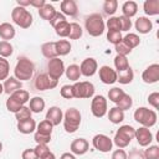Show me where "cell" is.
Instances as JSON below:
<instances>
[{"instance_id": "obj_1", "label": "cell", "mask_w": 159, "mask_h": 159, "mask_svg": "<svg viewBox=\"0 0 159 159\" xmlns=\"http://www.w3.org/2000/svg\"><path fill=\"white\" fill-rule=\"evenodd\" d=\"M34 72H35L34 62L26 56H19L16 66L14 68V77L16 80H19L20 82L29 81L32 78Z\"/></svg>"}, {"instance_id": "obj_2", "label": "cell", "mask_w": 159, "mask_h": 159, "mask_svg": "<svg viewBox=\"0 0 159 159\" xmlns=\"http://www.w3.org/2000/svg\"><path fill=\"white\" fill-rule=\"evenodd\" d=\"M84 27H86L88 35H91L93 37H98V36H101L104 32L106 24H104V20H103L101 14L93 12V14H89L86 17Z\"/></svg>"}, {"instance_id": "obj_3", "label": "cell", "mask_w": 159, "mask_h": 159, "mask_svg": "<svg viewBox=\"0 0 159 159\" xmlns=\"http://www.w3.org/2000/svg\"><path fill=\"white\" fill-rule=\"evenodd\" d=\"M29 101H30V93L21 88V89H17V91H15L14 93H11L9 96V98L6 99L5 106H6V109L9 112H12L15 114Z\"/></svg>"}, {"instance_id": "obj_4", "label": "cell", "mask_w": 159, "mask_h": 159, "mask_svg": "<svg viewBox=\"0 0 159 159\" xmlns=\"http://www.w3.org/2000/svg\"><path fill=\"white\" fill-rule=\"evenodd\" d=\"M81 120H82V116H81V112L75 108V107H71L68 108L65 113H63V128L67 133H75L80 125H81Z\"/></svg>"}, {"instance_id": "obj_5", "label": "cell", "mask_w": 159, "mask_h": 159, "mask_svg": "<svg viewBox=\"0 0 159 159\" xmlns=\"http://www.w3.org/2000/svg\"><path fill=\"white\" fill-rule=\"evenodd\" d=\"M134 137H135V129L129 124H124V125H120L119 129L116 132L112 142L118 148L123 149L129 145V143L132 142V139H134Z\"/></svg>"}, {"instance_id": "obj_6", "label": "cell", "mask_w": 159, "mask_h": 159, "mask_svg": "<svg viewBox=\"0 0 159 159\" xmlns=\"http://www.w3.org/2000/svg\"><path fill=\"white\" fill-rule=\"evenodd\" d=\"M134 120L137 123H139L142 127H145V128H150L153 125H155L157 123V119H158V116H157V112L153 111V109H149L147 107H139L134 111Z\"/></svg>"}, {"instance_id": "obj_7", "label": "cell", "mask_w": 159, "mask_h": 159, "mask_svg": "<svg viewBox=\"0 0 159 159\" xmlns=\"http://www.w3.org/2000/svg\"><path fill=\"white\" fill-rule=\"evenodd\" d=\"M11 19H12L14 24L20 26L21 29H29L32 25V21H34L32 14L26 7H21V6H17V5L11 11Z\"/></svg>"}, {"instance_id": "obj_8", "label": "cell", "mask_w": 159, "mask_h": 159, "mask_svg": "<svg viewBox=\"0 0 159 159\" xmlns=\"http://www.w3.org/2000/svg\"><path fill=\"white\" fill-rule=\"evenodd\" d=\"M75 98H92L94 96V86L89 81H80L72 84Z\"/></svg>"}, {"instance_id": "obj_9", "label": "cell", "mask_w": 159, "mask_h": 159, "mask_svg": "<svg viewBox=\"0 0 159 159\" xmlns=\"http://www.w3.org/2000/svg\"><path fill=\"white\" fill-rule=\"evenodd\" d=\"M58 81L51 78L47 73H39L34 80V88L36 91H47L53 89L57 86Z\"/></svg>"}, {"instance_id": "obj_10", "label": "cell", "mask_w": 159, "mask_h": 159, "mask_svg": "<svg viewBox=\"0 0 159 159\" xmlns=\"http://www.w3.org/2000/svg\"><path fill=\"white\" fill-rule=\"evenodd\" d=\"M107 99L102 94L93 96L92 102H91V112L96 118H102L107 114Z\"/></svg>"}, {"instance_id": "obj_11", "label": "cell", "mask_w": 159, "mask_h": 159, "mask_svg": "<svg viewBox=\"0 0 159 159\" xmlns=\"http://www.w3.org/2000/svg\"><path fill=\"white\" fill-rule=\"evenodd\" d=\"M65 63L60 57L51 58L47 62V75L53 80H60V77L65 73Z\"/></svg>"}, {"instance_id": "obj_12", "label": "cell", "mask_w": 159, "mask_h": 159, "mask_svg": "<svg viewBox=\"0 0 159 159\" xmlns=\"http://www.w3.org/2000/svg\"><path fill=\"white\" fill-rule=\"evenodd\" d=\"M92 145L96 150L102 152V153H108L113 148V142L112 139L106 135V134H96L92 138Z\"/></svg>"}, {"instance_id": "obj_13", "label": "cell", "mask_w": 159, "mask_h": 159, "mask_svg": "<svg viewBox=\"0 0 159 159\" xmlns=\"http://www.w3.org/2000/svg\"><path fill=\"white\" fill-rule=\"evenodd\" d=\"M97 70H98V63L93 57L84 58L80 65L81 76H84V77H92L97 72Z\"/></svg>"}, {"instance_id": "obj_14", "label": "cell", "mask_w": 159, "mask_h": 159, "mask_svg": "<svg viewBox=\"0 0 159 159\" xmlns=\"http://www.w3.org/2000/svg\"><path fill=\"white\" fill-rule=\"evenodd\" d=\"M142 80L145 83L153 84L159 81V65L158 63H152L149 65L142 73Z\"/></svg>"}, {"instance_id": "obj_15", "label": "cell", "mask_w": 159, "mask_h": 159, "mask_svg": "<svg viewBox=\"0 0 159 159\" xmlns=\"http://www.w3.org/2000/svg\"><path fill=\"white\" fill-rule=\"evenodd\" d=\"M99 72V80L104 83V84H113L114 82H117V71L113 70L111 66H102L98 70Z\"/></svg>"}, {"instance_id": "obj_16", "label": "cell", "mask_w": 159, "mask_h": 159, "mask_svg": "<svg viewBox=\"0 0 159 159\" xmlns=\"http://www.w3.org/2000/svg\"><path fill=\"white\" fill-rule=\"evenodd\" d=\"M140 147H148L153 142V134L149 128L145 127H139L135 129V137H134Z\"/></svg>"}, {"instance_id": "obj_17", "label": "cell", "mask_w": 159, "mask_h": 159, "mask_svg": "<svg viewBox=\"0 0 159 159\" xmlns=\"http://www.w3.org/2000/svg\"><path fill=\"white\" fill-rule=\"evenodd\" d=\"M45 119L48 120L53 127H55V125H58V124L62 122V119H63V112H62V109H61L60 107L52 106V107H50V108L47 109Z\"/></svg>"}, {"instance_id": "obj_18", "label": "cell", "mask_w": 159, "mask_h": 159, "mask_svg": "<svg viewBox=\"0 0 159 159\" xmlns=\"http://www.w3.org/2000/svg\"><path fill=\"white\" fill-rule=\"evenodd\" d=\"M88 148H89V144H88L87 139H84V138H76L75 140H72V143L70 145L71 153L76 154V155L86 154L88 152Z\"/></svg>"}, {"instance_id": "obj_19", "label": "cell", "mask_w": 159, "mask_h": 159, "mask_svg": "<svg viewBox=\"0 0 159 159\" xmlns=\"http://www.w3.org/2000/svg\"><path fill=\"white\" fill-rule=\"evenodd\" d=\"M60 9H61V14L75 17L78 12V6L76 4L75 0H63L60 4Z\"/></svg>"}, {"instance_id": "obj_20", "label": "cell", "mask_w": 159, "mask_h": 159, "mask_svg": "<svg viewBox=\"0 0 159 159\" xmlns=\"http://www.w3.org/2000/svg\"><path fill=\"white\" fill-rule=\"evenodd\" d=\"M134 27H135V30H137L139 34L145 35V34H149V32L152 31L153 24H152V21H150L148 17H145V16H139V17L135 20V22H134Z\"/></svg>"}, {"instance_id": "obj_21", "label": "cell", "mask_w": 159, "mask_h": 159, "mask_svg": "<svg viewBox=\"0 0 159 159\" xmlns=\"http://www.w3.org/2000/svg\"><path fill=\"white\" fill-rule=\"evenodd\" d=\"M2 86H4V93H6V94L10 96V94L14 93L15 91L22 88V82H20V81L16 80L15 77H7V78L4 81Z\"/></svg>"}, {"instance_id": "obj_22", "label": "cell", "mask_w": 159, "mask_h": 159, "mask_svg": "<svg viewBox=\"0 0 159 159\" xmlns=\"http://www.w3.org/2000/svg\"><path fill=\"white\" fill-rule=\"evenodd\" d=\"M36 120L32 119V118H29V119H25V120H20L17 122V130L22 134H30V133H34L36 130Z\"/></svg>"}, {"instance_id": "obj_23", "label": "cell", "mask_w": 159, "mask_h": 159, "mask_svg": "<svg viewBox=\"0 0 159 159\" xmlns=\"http://www.w3.org/2000/svg\"><path fill=\"white\" fill-rule=\"evenodd\" d=\"M15 34H16L15 27L10 22H2V24H0V37L2 39V41L12 40L15 37Z\"/></svg>"}, {"instance_id": "obj_24", "label": "cell", "mask_w": 159, "mask_h": 159, "mask_svg": "<svg viewBox=\"0 0 159 159\" xmlns=\"http://www.w3.org/2000/svg\"><path fill=\"white\" fill-rule=\"evenodd\" d=\"M41 53L47 60L58 57L57 56V52H56V48H55V41H48V42L42 43V46H41Z\"/></svg>"}, {"instance_id": "obj_25", "label": "cell", "mask_w": 159, "mask_h": 159, "mask_svg": "<svg viewBox=\"0 0 159 159\" xmlns=\"http://www.w3.org/2000/svg\"><path fill=\"white\" fill-rule=\"evenodd\" d=\"M30 104H29V108L32 113H41L43 109H45V99L42 97H39V96H35L32 98H30Z\"/></svg>"}, {"instance_id": "obj_26", "label": "cell", "mask_w": 159, "mask_h": 159, "mask_svg": "<svg viewBox=\"0 0 159 159\" xmlns=\"http://www.w3.org/2000/svg\"><path fill=\"white\" fill-rule=\"evenodd\" d=\"M137 11H138V4L133 0L125 1L122 5V12H123V16H125V17L132 19L133 16L137 15Z\"/></svg>"}, {"instance_id": "obj_27", "label": "cell", "mask_w": 159, "mask_h": 159, "mask_svg": "<svg viewBox=\"0 0 159 159\" xmlns=\"http://www.w3.org/2000/svg\"><path fill=\"white\" fill-rule=\"evenodd\" d=\"M143 10L145 15L154 16L159 14V0H145L143 4Z\"/></svg>"}, {"instance_id": "obj_28", "label": "cell", "mask_w": 159, "mask_h": 159, "mask_svg": "<svg viewBox=\"0 0 159 159\" xmlns=\"http://www.w3.org/2000/svg\"><path fill=\"white\" fill-rule=\"evenodd\" d=\"M56 9H55V6L53 5H51V4H45L40 10H39V16L41 17V19H43V20H46V21H51L52 20V17L56 15Z\"/></svg>"}, {"instance_id": "obj_29", "label": "cell", "mask_w": 159, "mask_h": 159, "mask_svg": "<svg viewBox=\"0 0 159 159\" xmlns=\"http://www.w3.org/2000/svg\"><path fill=\"white\" fill-rule=\"evenodd\" d=\"M55 48H56L57 56H66L71 52L72 45L68 40H58V41H55Z\"/></svg>"}, {"instance_id": "obj_30", "label": "cell", "mask_w": 159, "mask_h": 159, "mask_svg": "<svg viewBox=\"0 0 159 159\" xmlns=\"http://www.w3.org/2000/svg\"><path fill=\"white\" fill-rule=\"evenodd\" d=\"M108 119L113 124H119L124 120V112L118 107H112L109 108V112H108Z\"/></svg>"}, {"instance_id": "obj_31", "label": "cell", "mask_w": 159, "mask_h": 159, "mask_svg": "<svg viewBox=\"0 0 159 159\" xmlns=\"http://www.w3.org/2000/svg\"><path fill=\"white\" fill-rule=\"evenodd\" d=\"M134 78V72L132 70V67L129 66L127 70L124 71H120V72H117V82L122 83V84H128L133 81Z\"/></svg>"}, {"instance_id": "obj_32", "label": "cell", "mask_w": 159, "mask_h": 159, "mask_svg": "<svg viewBox=\"0 0 159 159\" xmlns=\"http://www.w3.org/2000/svg\"><path fill=\"white\" fill-rule=\"evenodd\" d=\"M65 75H66V77H67L70 81L78 82V80H80V77H81L80 66H78V65H76V63L70 65V66L65 70Z\"/></svg>"}, {"instance_id": "obj_33", "label": "cell", "mask_w": 159, "mask_h": 159, "mask_svg": "<svg viewBox=\"0 0 159 159\" xmlns=\"http://www.w3.org/2000/svg\"><path fill=\"white\" fill-rule=\"evenodd\" d=\"M122 42L125 43L130 50H133V48H135V47L140 43V39H139V36H138L137 34L129 32V34H127L125 36H123Z\"/></svg>"}, {"instance_id": "obj_34", "label": "cell", "mask_w": 159, "mask_h": 159, "mask_svg": "<svg viewBox=\"0 0 159 159\" xmlns=\"http://www.w3.org/2000/svg\"><path fill=\"white\" fill-rule=\"evenodd\" d=\"M113 63H114V67H116V71L117 72H120V71H124L129 67V62H128V58L127 56H122V55H117L113 60Z\"/></svg>"}, {"instance_id": "obj_35", "label": "cell", "mask_w": 159, "mask_h": 159, "mask_svg": "<svg viewBox=\"0 0 159 159\" xmlns=\"http://www.w3.org/2000/svg\"><path fill=\"white\" fill-rule=\"evenodd\" d=\"M82 34H83V30L80 24L70 22V35H68L70 40H78L82 37Z\"/></svg>"}, {"instance_id": "obj_36", "label": "cell", "mask_w": 159, "mask_h": 159, "mask_svg": "<svg viewBox=\"0 0 159 159\" xmlns=\"http://www.w3.org/2000/svg\"><path fill=\"white\" fill-rule=\"evenodd\" d=\"M52 129H53V125L46 119L41 120L36 125V132L40 133V134H43V135H51L52 134Z\"/></svg>"}, {"instance_id": "obj_37", "label": "cell", "mask_w": 159, "mask_h": 159, "mask_svg": "<svg viewBox=\"0 0 159 159\" xmlns=\"http://www.w3.org/2000/svg\"><path fill=\"white\" fill-rule=\"evenodd\" d=\"M55 32L60 36V37H68L70 35V22L67 20L60 22L58 25H56L55 27Z\"/></svg>"}, {"instance_id": "obj_38", "label": "cell", "mask_w": 159, "mask_h": 159, "mask_svg": "<svg viewBox=\"0 0 159 159\" xmlns=\"http://www.w3.org/2000/svg\"><path fill=\"white\" fill-rule=\"evenodd\" d=\"M116 104H117L116 107H118V108L122 109L123 112H124V111H128V109H130L132 106H133V98H132V96L124 93V96H123V97L119 99V102H117Z\"/></svg>"}, {"instance_id": "obj_39", "label": "cell", "mask_w": 159, "mask_h": 159, "mask_svg": "<svg viewBox=\"0 0 159 159\" xmlns=\"http://www.w3.org/2000/svg\"><path fill=\"white\" fill-rule=\"evenodd\" d=\"M118 9V1L117 0H106L103 4V12L108 15L109 17L117 11Z\"/></svg>"}, {"instance_id": "obj_40", "label": "cell", "mask_w": 159, "mask_h": 159, "mask_svg": "<svg viewBox=\"0 0 159 159\" xmlns=\"http://www.w3.org/2000/svg\"><path fill=\"white\" fill-rule=\"evenodd\" d=\"M10 73V63L6 58L0 57V82L5 81Z\"/></svg>"}, {"instance_id": "obj_41", "label": "cell", "mask_w": 159, "mask_h": 159, "mask_svg": "<svg viewBox=\"0 0 159 159\" xmlns=\"http://www.w3.org/2000/svg\"><path fill=\"white\" fill-rule=\"evenodd\" d=\"M14 47L9 41H0V57L7 58L12 55Z\"/></svg>"}, {"instance_id": "obj_42", "label": "cell", "mask_w": 159, "mask_h": 159, "mask_svg": "<svg viewBox=\"0 0 159 159\" xmlns=\"http://www.w3.org/2000/svg\"><path fill=\"white\" fill-rule=\"evenodd\" d=\"M124 91L122 89V88H119V87H113V88H111L109 91H108V98H109V101H112L113 103H117V102H119V99L124 96Z\"/></svg>"}, {"instance_id": "obj_43", "label": "cell", "mask_w": 159, "mask_h": 159, "mask_svg": "<svg viewBox=\"0 0 159 159\" xmlns=\"http://www.w3.org/2000/svg\"><path fill=\"white\" fill-rule=\"evenodd\" d=\"M144 159H159V147L158 145H148L143 153Z\"/></svg>"}, {"instance_id": "obj_44", "label": "cell", "mask_w": 159, "mask_h": 159, "mask_svg": "<svg viewBox=\"0 0 159 159\" xmlns=\"http://www.w3.org/2000/svg\"><path fill=\"white\" fill-rule=\"evenodd\" d=\"M31 114H32V112L30 111V108L26 107V106H22V107L15 113V118H16L17 122H20V120H25V119L31 118Z\"/></svg>"}, {"instance_id": "obj_45", "label": "cell", "mask_w": 159, "mask_h": 159, "mask_svg": "<svg viewBox=\"0 0 159 159\" xmlns=\"http://www.w3.org/2000/svg\"><path fill=\"white\" fill-rule=\"evenodd\" d=\"M34 150H35V153H36V155H37L39 159H45L51 153V150L47 147V144H36V147L34 148Z\"/></svg>"}, {"instance_id": "obj_46", "label": "cell", "mask_w": 159, "mask_h": 159, "mask_svg": "<svg viewBox=\"0 0 159 159\" xmlns=\"http://www.w3.org/2000/svg\"><path fill=\"white\" fill-rule=\"evenodd\" d=\"M106 26H107L108 31H119L120 32V24H119L118 16H111L107 20Z\"/></svg>"}, {"instance_id": "obj_47", "label": "cell", "mask_w": 159, "mask_h": 159, "mask_svg": "<svg viewBox=\"0 0 159 159\" xmlns=\"http://www.w3.org/2000/svg\"><path fill=\"white\" fill-rule=\"evenodd\" d=\"M123 36H122V32L119 31H107V41L112 45H118L120 41H122Z\"/></svg>"}, {"instance_id": "obj_48", "label": "cell", "mask_w": 159, "mask_h": 159, "mask_svg": "<svg viewBox=\"0 0 159 159\" xmlns=\"http://www.w3.org/2000/svg\"><path fill=\"white\" fill-rule=\"evenodd\" d=\"M60 94H61V97L65 98V99H72V98H75V97H73V89H72V86H71V84H65V86H62L61 89H60Z\"/></svg>"}, {"instance_id": "obj_49", "label": "cell", "mask_w": 159, "mask_h": 159, "mask_svg": "<svg viewBox=\"0 0 159 159\" xmlns=\"http://www.w3.org/2000/svg\"><path fill=\"white\" fill-rule=\"evenodd\" d=\"M119 24H120V31H129L132 29V20L129 17H125L123 15L118 16Z\"/></svg>"}, {"instance_id": "obj_50", "label": "cell", "mask_w": 159, "mask_h": 159, "mask_svg": "<svg viewBox=\"0 0 159 159\" xmlns=\"http://www.w3.org/2000/svg\"><path fill=\"white\" fill-rule=\"evenodd\" d=\"M114 50H116L117 55H122V56H127L128 53H130V52H132V50H130L125 43H123L122 41H120L118 45H116V46H114Z\"/></svg>"}, {"instance_id": "obj_51", "label": "cell", "mask_w": 159, "mask_h": 159, "mask_svg": "<svg viewBox=\"0 0 159 159\" xmlns=\"http://www.w3.org/2000/svg\"><path fill=\"white\" fill-rule=\"evenodd\" d=\"M148 103L154 108L158 109L159 108V92H153L148 96Z\"/></svg>"}, {"instance_id": "obj_52", "label": "cell", "mask_w": 159, "mask_h": 159, "mask_svg": "<svg viewBox=\"0 0 159 159\" xmlns=\"http://www.w3.org/2000/svg\"><path fill=\"white\" fill-rule=\"evenodd\" d=\"M34 139H35L36 144H48L51 142V135H43V134H40V133L35 132Z\"/></svg>"}, {"instance_id": "obj_53", "label": "cell", "mask_w": 159, "mask_h": 159, "mask_svg": "<svg viewBox=\"0 0 159 159\" xmlns=\"http://www.w3.org/2000/svg\"><path fill=\"white\" fill-rule=\"evenodd\" d=\"M66 20V16L63 15V14H61V12H56V15L52 17V20L50 21V25L52 26V27H55L56 25H58L60 22H62V21H65Z\"/></svg>"}, {"instance_id": "obj_54", "label": "cell", "mask_w": 159, "mask_h": 159, "mask_svg": "<svg viewBox=\"0 0 159 159\" xmlns=\"http://www.w3.org/2000/svg\"><path fill=\"white\" fill-rule=\"evenodd\" d=\"M127 157H128V154L125 153V150L120 149V148L116 149L112 153V159H127Z\"/></svg>"}, {"instance_id": "obj_55", "label": "cell", "mask_w": 159, "mask_h": 159, "mask_svg": "<svg viewBox=\"0 0 159 159\" xmlns=\"http://www.w3.org/2000/svg\"><path fill=\"white\" fill-rule=\"evenodd\" d=\"M21 158L22 159H39L37 158V155H36V153H35V150L34 149H25L24 152H22V154H21Z\"/></svg>"}, {"instance_id": "obj_56", "label": "cell", "mask_w": 159, "mask_h": 159, "mask_svg": "<svg viewBox=\"0 0 159 159\" xmlns=\"http://www.w3.org/2000/svg\"><path fill=\"white\" fill-rule=\"evenodd\" d=\"M127 159H144V155H143V153L140 150L134 149V150H132L129 153V157H127Z\"/></svg>"}, {"instance_id": "obj_57", "label": "cell", "mask_w": 159, "mask_h": 159, "mask_svg": "<svg viewBox=\"0 0 159 159\" xmlns=\"http://www.w3.org/2000/svg\"><path fill=\"white\" fill-rule=\"evenodd\" d=\"M45 4H46V1H45V0H30V6L36 7L37 10H40Z\"/></svg>"}, {"instance_id": "obj_58", "label": "cell", "mask_w": 159, "mask_h": 159, "mask_svg": "<svg viewBox=\"0 0 159 159\" xmlns=\"http://www.w3.org/2000/svg\"><path fill=\"white\" fill-rule=\"evenodd\" d=\"M17 6H21V7L30 6V0H17Z\"/></svg>"}, {"instance_id": "obj_59", "label": "cell", "mask_w": 159, "mask_h": 159, "mask_svg": "<svg viewBox=\"0 0 159 159\" xmlns=\"http://www.w3.org/2000/svg\"><path fill=\"white\" fill-rule=\"evenodd\" d=\"M60 159H76V157H75V154H72V153H63V154L60 157Z\"/></svg>"}, {"instance_id": "obj_60", "label": "cell", "mask_w": 159, "mask_h": 159, "mask_svg": "<svg viewBox=\"0 0 159 159\" xmlns=\"http://www.w3.org/2000/svg\"><path fill=\"white\" fill-rule=\"evenodd\" d=\"M4 93V86H2V83L0 82V94H2Z\"/></svg>"}, {"instance_id": "obj_61", "label": "cell", "mask_w": 159, "mask_h": 159, "mask_svg": "<svg viewBox=\"0 0 159 159\" xmlns=\"http://www.w3.org/2000/svg\"><path fill=\"white\" fill-rule=\"evenodd\" d=\"M1 150H2V143L0 142V153H1Z\"/></svg>"}]
</instances>
